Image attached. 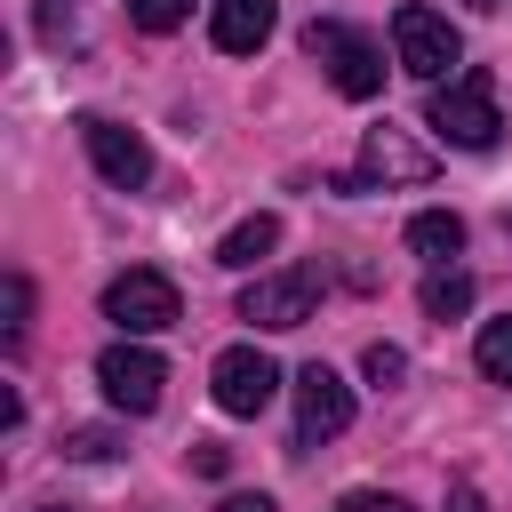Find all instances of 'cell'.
<instances>
[{
	"label": "cell",
	"instance_id": "cell-1",
	"mask_svg": "<svg viewBox=\"0 0 512 512\" xmlns=\"http://www.w3.org/2000/svg\"><path fill=\"white\" fill-rule=\"evenodd\" d=\"M424 128L448 136L456 152H488V144L504 136V112H496V80H488V64H464L456 80H440L432 104H424Z\"/></svg>",
	"mask_w": 512,
	"mask_h": 512
},
{
	"label": "cell",
	"instance_id": "cell-2",
	"mask_svg": "<svg viewBox=\"0 0 512 512\" xmlns=\"http://www.w3.org/2000/svg\"><path fill=\"white\" fill-rule=\"evenodd\" d=\"M392 56H400V72H416V80H456V64H464V40H456V24L440 16V8H424V0H400L392 8Z\"/></svg>",
	"mask_w": 512,
	"mask_h": 512
},
{
	"label": "cell",
	"instance_id": "cell-3",
	"mask_svg": "<svg viewBox=\"0 0 512 512\" xmlns=\"http://www.w3.org/2000/svg\"><path fill=\"white\" fill-rule=\"evenodd\" d=\"M304 56H312V64H328L336 96H352V104H368V96L384 88V48H376L368 32H352V24H336V16L304 24Z\"/></svg>",
	"mask_w": 512,
	"mask_h": 512
},
{
	"label": "cell",
	"instance_id": "cell-4",
	"mask_svg": "<svg viewBox=\"0 0 512 512\" xmlns=\"http://www.w3.org/2000/svg\"><path fill=\"white\" fill-rule=\"evenodd\" d=\"M104 320H112L120 336H160V328H176V320H184V296H176V280H168V272L128 264V272L104 288Z\"/></svg>",
	"mask_w": 512,
	"mask_h": 512
},
{
	"label": "cell",
	"instance_id": "cell-5",
	"mask_svg": "<svg viewBox=\"0 0 512 512\" xmlns=\"http://www.w3.org/2000/svg\"><path fill=\"white\" fill-rule=\"evenodd\" d=\"M96 384H104V400H112L120 416H152V408H160V384H168V360H160L152 344L120 336V344L96 352Z\"/></svg>",
	"mask_w": 512,
	"mask_h": 512
},
{
	"label": "cell",
	"instance_id": "cell-6",
	"mask_svg": "<svg viewBox=\"0 0 512 512\" xmlns=\"http://www.w3.org/2000/svg\"><path fill=\"white\" fill-rule=\"evenodd\" d=\"M208 392H216V408H224V416H264V408H272V392H280V360H272V352H256V344H232V352H216Z\"/></svg>",
	"mask_w": 512,
	"mask_h": 512
},
{
	"label": "cell",
	"instance_id": "cell-7",
	"mask_svg": "<svg viewBox=\"0 0 512 512\" xmlns=\"http://www.w3.org/2000/svg\"><path fill=\"white\" fill-rule=\"evenodd\" d=\"M344 424H352V384H344L328 360L296 368V440H304V448H320V440H336Z\"/></svg>",
	"mask_w": 512,
	"mask_h": 512
},
{
	"label": "cell",
	"instance_id": "cell-8",
	"mask_svg": "<svg viewBox=\"0 0 512 512\" xmlns=\"http://www.w3.org/2000/svg\"><path fill=\"white\" fill-rule=\"evenodd\" d=\"M80 144H88V160H96V176H104V184H120V192L152 184V144H144L136 128H120V120L88 112V120H80Z\"/></svg>",
	"mask_w": 512,
	"mask_h": 512
},
{
	"label": "cell",
	"instance_id": "cell-9",
	"mask_svg": "<svg viewBox=\"0 0 512 512\" xmlns=\"http://www.w3.org/2000/svg\"><path fill=\"white\" fill-rule=\"evenodd\" d=\"M368 184H432V152L408 144L400 128H368L360 176H336V192H368Z\"/></svg>",
	"mask_w": 512,
	"mask_h": 512
},
{
	"label": "cell",
	"instance_id": "cell-10",
	"mask_svg": "<svg viewBox=\"0 0 512 512\" xmlns=\"http://www.w3.org/2000/svg\"><path fill=\"white\" fill-rule=\"evenodd\" d=\"M312 304H320V280L312 272H256L240 288V320H256V328H304Z\"/></svg>",
	"mask_w": 512,
	"mask_h": 512
},
{
	"label": "cell",
	"instance_id": "cell-11",
	"mask_svg": "<svg viewBox=\"0 0 512 512\" xmlns=\"http://www.w3.org/2000/svg\"><path fill=\"white\" fill-rule=\"evenodd\" d=\"M272 24H280L272 0H216V8H208V32H216L224 56H256V48L272 40Z\"/></svg>",
	"mask_w": 512,
	"mask_h": 512
},
{
	"label": "cell",
	"instance_id": "cell-12",
	"mask_svg": "<svg viewBox=\"0 0 512 512\" xmlns=\"http://www.w3.org/2000/svg\"><path fill=\"white\" fill-rule=\"evenodd\" d=\"M272 248H280V216H272V208H256V216H240V224L216 240V264H224V272H256Z\"/></svg>",
	"mask_w": 512,
	"mask_h": 512
},
{
	"label": "cell",
	"instance_id": "cell-13",
	"mask_svg": "<svg viewBox=\"0 0 512 512\" xmlns=\"http://www.w3.org/2000/svg\"><path fill=\"white\" fill-rule=\"evenodd\" d=\"M408 248L440 272L448 256H464V216H448V208H424V216H408Z\"/></svg>",
	"mask_w": 512,
	"mask_h": 512
},
{
	"label": "cell",
	"instance_id": "cell-14",
	"mask_svg": "<svg viewBox=\"0 0 512 512\" xmlns=\"http://www.w3.org/2000/svg\"><path fill=\"white\" fill-rule=\"evenodd\" d=\"M424 312H432V320H464V312H472V272L440 264V272L424 280Z\"/></svg>",
	"mask_w": 512,
	"mask_h": 512
},
{
	"label": "cell",
	"instance_id": "cell-15",
	"mask_svg": "<svg viewBox=\"0 0 512 512\" xmlns=\"http://www.w3.org/2000/svg\"><path fill=\"white\" fill-rule=\"evenodd\" d=\"M472 360H480V376H488V384H512V312H504V320H480Z\"/></svg>",
	"mask_w": 512,
	"mask_h": 512
},
{
	"label": "cell",
	"instance_id": "cell-16",
	"mask_svg": "<svg viewBox=\"0 0 512 512\" xmlns=\"http://www.w3.org/2000/svg\"><path fill=\"white\" fill-rule=\"evenodd\" d=\"M360 376H368L376 392H400V384H408V352H400V344H368V352H360Z\"/></svg>",
	"mask_w": 512,
	"mask_h": 512
},
{
	"label": "cell",
	"instance_id": "cell-17",
	"mask_svg": "<svg viewBox=\"0 0 512 512\" xmlns=\"http://www.w3.org/2000/svg\"><path fill=\"white\" fill-rule=\"evenodd\" d=\"M64 456H80V464H112V456H120V432H104V424H72V432H64Z\"/></svg>",
	"mask_w": 512,
	"mask_h": 512
},
{
	"label": "cell",
	"instance_id": "cell-18",
	"mask_svg": "<svg viewBox=\"0 0 512 512\" xmlns=\"http://www.w3.org/2000/svg\"><path fill=\"white\" fill-rule=\"evenodd\" d=\"M192 8H200V0H128V16H136L144 32H176V24H192Z\"/></svg>",
	"mask_w": 512,
	"mask_h": 512
},
{
	"label": "cell",
	"instance_id": "cell-19",
	"mask_svg": "<svg viewBox=\"0 0 512 512\" xmlns=\"http://www.w3.org/2000/svg\"><path fill=\"white\" fill-rule=\"evenodd\" d=\"M24 328H32V280L8 272V344H24Z\"/></svg>",
	"mask_w": 512,
	"mask_h": 512
},
{
	"label": "cell",
	"instance_id": "cell-20",
	"mask_svg": "<svg viewBox=\"0 0 512 512\" xmlns=\"http://www.w3.org/2000/svg\"><path fill=\"white\" fill-rule=\"evenodd\" d=\"M64 32H72V8H64V0H40V40L64 48Z\"/></svg>",
	"mask_w": 512,
	"mask_h": 512
},
{
	"label": "cell",
	"instance_id": "cell-21",
	"mask_svg": "<svg viewBox=\"0 0 512 512\" xmlns=\"http://www.w3.org/2000/svg\"><path fill=\"white\" fill-rule=\"evenodd\" d=\"M336 512H408V504H400V496H384V488H352Z\"/></svg>",
	"mask_w": 512,
	"mask_h": 512
},
{
	"label": "cell",
	"instance_id": "cell-22",
	"mask_svg": "<svg viewBox=\"0 0 512 512\" xmlns=\"http://www.w3.org/2000/svg\"><path fill=\"white\" fill-rule=\"evenodd\" d=\"M224 464H232V448H216V440H192V472H208V480H216Z\"/></svg>",
	"mask_w": 512,
	"mask_h": 512
},
{
	"label": "cell",
	"instance_id": "cell-23",
	"mask_svg": "<svg viewBox=\"0 0 512 512\" xmlns=\"http://www.w3.org/2000/svg\"><path fill=\"white\" fill-rule=\"evenodd\" d=\"M448 512H488V504H480V488H472V480H456V488H448Z\"/></svg>",
	"mask_w": 512,
	"mask_h": 512
},
{
	"label": "cell",
	"instance_id": "cell-24",
	"mask_svg": "<svg viewBox=\"0 0 512 512\" xmlns=\"http://www.w3.org/2000/svg\"><path fill=\"white\" fill-rule=\"evenodd\" d=\"M216 512H280V504H272V496H224Z\"/></svg>",
	"mask_w": 512,
	"mask_h": 512
},
{
	"label": "cell",
	"instance_id": "cell-25",
	"mask_svg": "<svg viewBox=\"0 0 512 512\" xmlns=\"http://www.w3.org/2000/svg\"><path fill=\"white\" fill-rule=\"evenodd\" d=\"M48 512H64V504H48Z\"/></svg>",
	"mask_w": 512,
	"mask_h": 512
}]
</instances>
